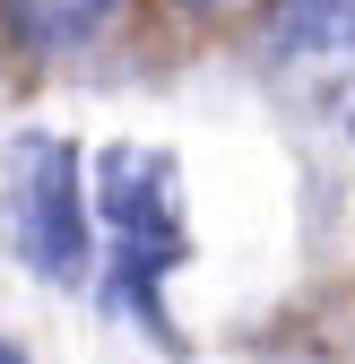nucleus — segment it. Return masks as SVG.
Wrapping results in <instances>:
<instances>
[{"instance_id":"nucleus-2","label":"nucleus","mask_w":355,"mask_h":364,"mask_svg":"<svg viewBox=\"0 0 355 364\" xmlns=\"http://www.w3.org/2000/svg\"><path fill=\"white\" fill-rule=\"evenodd\" d=\"M260 78L295 122H355V0H278Z\"/></svg>"},{"instance_id":"nucleus-4","label":"nucleus","mask_w":355,"mask_h":364,"mask_svg":"<svg viewBox=\"0 0 355 364\" xmlns=\"http://www.w3.org/2000/svg\"><path fill=\"white\" fill-rule=\"evenodd\" d=\"M113 9H121V0H0V26H9L18 53L43 61V53H70V43L104 35Z\"/></svg>"},{"instance_id":"nucleus-6","label":"nucleus","mask_w":355,"mask_h":364,"mask_svg":"<svg viewBox=\"0 0 355 364\" xmlns=\"http://www.w3.org/2000/svg\"><path fill=\"white\" fill-rule=\"evenodd\" d=\"M191 9H234V0H191Z\"/></svg>"},{"instance_id":"nucleus-1","label":"nucleus","mask_w":355,"mask_h":364,"mask_svg":"<svg viewBox=\"0 0 355 364\" xmlns=\"http://www.w3.org/2000/svg\"><path fill=\"white\" fill-rule=\"evenodd\" d=\"M96 217H104V243H113L104 304L130 312L148 338H173L156 287L191 260V225H182V200H173V156L165 148H139V139L104 148L96 156Z\"/></svg>"},{"instance_id":"nucleus-5","label":"nucleus","mask_w":355,"mask_h":364,"mask_svg":"<svg viewBox=\"0 0 355 364\" xmlns=\"http://www.w3.org/2000/svg\"><path fill=\"white\" fill-rule=\"evenodd\" d=\"M0 364H26V355H18V347H9V338H0Z\"/></svg>"},{"instance_id":"nucleus-3","label":"nucleus","mask_w":355,"mask_h":364,"mask_svg":"<svg viewBox=\"0 0 355 364\" xmlns=\"http://www.w3.org/2000/svg\"><path fill=\"white\" fill-rule=\"evenodd\" d=\"M9 243L35 278L78 287L87 278V200H78V148L70 139H9Z\"/></svg>"}]
</instances>
